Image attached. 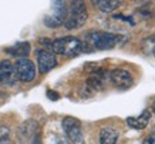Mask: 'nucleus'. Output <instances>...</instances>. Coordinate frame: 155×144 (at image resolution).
Here are the masks:
<instances>
[{"label":"nucleus","mask_w":155,"mask_h":144,"mask_svg":"<svg viewBox=\"0 0 155 144\" xmlns=\"http://www.w3.org/2000/svg\"><path fill=\"white\" fill-rule=\"evenodd\" d=\"M122 40L121 34L110 32H88L85 33L83 42V53H91L94 50H110L114 49Z\"/></svg>","instance_id":"obj_1"},{"label":"nucleus","mask_w":155,"mask_h":144,"mask_svg":"<svg viewBox=\"0 0 155 144\" xmlns=\"http://www.w3.org/2000/svg\"><path fill=\"white\" fill-rule=\"evenodd\" d=\"M51 53L64 57H75L83 53V42L74 36H64L51 43Z\"/></svg>","instance_id":"obj_2"},{"label":"nucleus","mask_w":155,"mask_h":144,"mask_svg":"<svg viewBox=\"0 0 155 144\" xmlns=\"http://www.w3.org/2000/svg\"><path fill=\"white\" fill-rule=\"evenodd\" d=\"M88 19V13L85 9L84 2H71L68 12H67V17L64 20V27L67 30H74V29H80L84 26L85 22Z\"/></svg>","instance_id":"obj_3"},{"label":"nucleus","mask_w":155,"mask_h":144,"mask_svg":"<svg viewBox=\"0 0 155 144\" xmlns=\"http://www.w3.org/2000/svg\"><path fill=\"white\" fill-rule=\"evenodd\" d=\"M61 127L67 134V140L71 144H85L84 133L81 129V121L75 117L67 116L61 121Z\"/></svg>","instance_id":"obj_4"},{"label":"nucleus","mask_w":155,"mask_h":144,"mask_svg":"<svg viewBox=\"0 0 155 144\" xmlns=\"http://www.w3.org/2000/svg\"><path fill=\"white\" fill-rule=\"evenodd\" d=\"M51 13L47 14L44 17V24L47 27L56 29L61 24H64V20L67 17V12H68V7H67L66 2H53L51 3Z\"/></svg>","instance_id":"obj_5"},{"label":"nucleus","mask_w":155,"mask_h":144,"mask_svg":"<svg viewBox=\"0 0 155 144\" xmlns=\"http://www.w3.org/2000/svg\"><path fill=\"white\" fill-rule=\"evenodd\" d=\"M13 66L17 80L23 83H30L36 79V64L30 59H17Z\"/></svg>","instance_id":"obj_6"},{"label":"nucleus","mask_w":155,"mask_h":144,"mask_svg":"<svg viewBox=\"0 0 155 144\" xmlns=\"http://www.w3.org/2000/svg\"><path fill=\"white\" fill-rule=\"evenodd\" d=\"M36 57H37V67L40 74H47L48 71H51L57 66V57L53 54L51 51H47L44 49H38L36 51Z\"/></svg>","instance_id":"obj_7"},{"label":"nucleus","mask_w":155,"mask_h":144,"mask_svg":"<svg viewBox=\"0 0 155 144\" xmlns=\"http://www.w3.org/2000/svg\"><path fill=\"white\" fill-rule=\"evenodd\" d=\"M110 80L118 88H130L132 86V76L125 69H114L110 71Z\"/></svg>","instance_id":"obj_8"},{"label":"nucleus","mask_w":155,"mask_h":144,"mask_svg":"<svg viewBox=\"0 0 155 144\" xmlns=\"http://www.w3.org/2000/svg\"><path fill=\"white\" fill-rule=\"evenodd\" d=\"M16 73H14V66L10 60L0 61V83L3 84H13L16 81Z\"/></svg>","instance_id":"obj_9"},{"label":"nucleus","mask_w":155,"mask_h":144,"mask_svg":"<svg viewBox=\"0 0 155 144\" xmlns=\"http://www.w3.org/2000/svg\"><path fill=\"white\" fill-rule=\"evenodd\" d=\"M150 118H151V110L147 108L144 111L137 117H127V124L128 127H131L134 130H144L148 123H150Z\"/></svg>","instance_id":"obj_10"},{"label":"nucleus","mask_w":155,"mask_h":144,"mask_svg":"<svg viewBox=\"0 0 155 144\" xmlns=\"http://www.w3.org/2000/svg\"><path fill=\"white\" fill-rule=\"evenodd\" d=\"M30 50H31V46L28 42H17L13 46L6 47L5 51L10 56L17 57V59H27V56L30 54Z\"/></svg>","instance_id":"obj_11"},{"label":"nucleus","mask_w":155,"mask_h":144,"mask_svg":"<svg viewBox=\"0 0 155 144\" xmlns=\"http://www.w3.org/2000/svg\"><path fill=\"white\" fill-rule=\"evenodd\" d=\"M38 123L34 120H26L19 125L17 129V137L20 140H27L28 137H33L36 133H38Z\"/></svg>","instance_id":"obj_12"},{"label":"nucleus","mask_w":155,"mask_h":144,"mask_svg":"<svg viewBox=\"0 0 155 144\" xmlns=\"http://www.w3.org/2000/svg\"><path fill=\"white\" fill-rule=\"evenodd\" d=\"M118 139V131L113 127H104L100 131V144H115Z\"/></svg>","instance_id":"obj_13"},{"label":"nucleus","mask_w":155,"mask_h":144,"mask_svg":"<svg viewBox=\"0 0 155 144\" xmlns=\"http://www.w3.org/2000/svg\"><path fill=\"white\" fill-rule=\"evenodd\" d=\"M93 5L97 6L104 13H113L121 6V2H118V0H94Z\"/></svg>","instance_id":"obj_14"},{"label":"nucleus","mask_w":155,"mask_h":144,"mask_svg":"<svg viewBox=\"0 0 155 144\" xmlns=\"http://www.w3.org/2000/svg\"><path fill=\"white\" fill-rule=\"evenodd\" d=\"M142 51L145 54H151V56H155V34L152 36H148L147 39L142 40Z\"/></svg>","instance_id":"obj_15"},{"label":"nucleus","mask_w":155,"mask_h":144,"mask_svg":"<svg viewBox=\"0 0 155 144\" xmlns=\"http://www.w3.org/2000/svg\"><path fill=\"white\" fill-rule=\"evenodd\" d=\"M40 44H41V46H44L46 47V49H44V50H47V51H51V43H53V40H50V39H40Z\"/></svg>","instance_id":"obj_16"},{"label":"nucleus","mask_w":155,"mask_h":144,"mask_svg":"<svg viewBox=\"0 0 155 144\" xmlns=\"http://www.w3.org/2000/svg\"><path fill=\"white\" fill-rule=\"evenodd\" d=\"M46 94H47V97L50 98V100H53V101H57V100L60 98V94L57 93V91H54V90H47Z\"/></svg>","instance_id":"obj_17"},{"label":"nucleus","mask_w":155,"mask_h":144,"mask_svg":"<svg viewBox=\"0 0 155 144\" xmlns=\"http://www.w3.org/2000/svg\"><path fill=\"white\" fill-rule=\"evenodd\" d=\"M10 135V129L6 127V125H2L0 127V139H7Z\"/></svg>","instance_id":"obj_18"},{"label":"nucleus","mask_w":155,"mask_h":144,"mask_svg":"<svg viewBox=\"0 0 155 144\" xmlns=\"http://www.w3.org/2000/svg\"><path fill=\"white\" fill-rule=\"evenodd\" d=\"M31 144H41V134L40 133H36L33 135V143Z\"/></svg>","instance_id":"obj_19"},{"label":"nucleus","mask_w":155,"mask_h":144,"mask_svg":"<svg viewBox=\"0 0 155 144\" xmlns=\"http://www.w3.org/2000/svg\"><path fill=\"white\" fill-rule=\"evenodd\" d=\"M56 144H70V141H68L66 137H57Z\"/></svg>","instance_id":"obj_20"},{"label":"nucleus","mask_w":155,"mask_h":144,"mask_svg":"<svg viewBox=\"0 0 155 144\" xmlns=\"http://www.w3.org/2000/svg\"><path fill=\"white\" fill-rule=\"evenodd\" d=\"M142 144H155V140H154V137L152 135H148L144 141H142Z\"/></svg>","instance_id":"obj_21"},{"label":"nucleus","mask_w":155,"mask_h":144,"mask_svg":"<svg viewBox=\"0 0 155 144\" xmlns=\"http://www.w3.org/2000/svg\"><path fill=\"white\" fill-rule=\"evenodd\" d=\"M0 144H14V141L10 140V137H7V139H0Z\"/></svg>","instance_id":"obj_22"},{"label":"nucleus","mask_w":155,"mask_h":144,"mask_svg":"<svg viewBox=\"0 0 155 144\" xmlns=\"http://www.w3.org/2000/svg\"><path fill=\"white\" fill-rule=\"evenodd\" d=\"M151 114H155V101L152 103V107H151Z\"/></svg>","instance_id":"obj_23"},{"label":"nucleus","mask_w":155,"mask_h":144,"mask_svg":"<svg viewBox=\"0 0 155 144\" xmlns=\"http://www.w3.org/2000/svg\"><path fill=\"white\" fill-rule=\"evenodd\" d=\"M151 135H152V137H154V140H155V131H152V134H151Z\"/></svg>","instance_id":"obj_24"}]
</instances>
